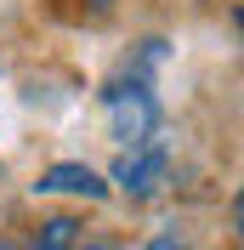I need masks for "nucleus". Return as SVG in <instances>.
Here are the masks:
<instances>
[{"label": "nucleus", "instance_id": "nucleus-1", "mask_svg": "<svg viewBox=\"0 0 244 250\" xmlns=\"http://www.w3.org/2000/svg\"><path fill=\"white\" fill-rule=\"evenodd\" d=\"M159 120H165V108H159L148 74H125V80L102 85V125L120 148H137V142L159 137Z\"/></svg>", "mask_w": 244, "mask_h": 250}, {"label": "nucleus", "instance_id": "nucleus-2", "mask_svg": "<svg viewBox=\"0 0 244 250\" xmlns=\"http://www.w3.org/2000/svg\"><path fill=\"white\" fill-rule=\"evenodd\" d=\"M170 182V148L159 137L137 142V148H120V159H114V171H108V188H120L125 199H159Z\"/></svg>", "mask_w": 244, "mask_h": 250}, {"label": "nucleus", "instance_id": "nucleus-3", "mask_svg": "<svg viewBox=\"0 0 244 250\" xmlns=\"http://www.w3.org/2000/svg\"><path fill=\"white\" fill-rule=\"evenodd\" d=\"M34 193H68V199L102 205L114 188H108V176L97 171V165H85V159H57V165H46V171L34 176Z\"/></svg>", "mask_w": 244, "mask_h": 250}, {"label": "nucleus", "instance_id": "nucleus-4", "mask_svg": "<svg viewBox=\"0 0 244 250\" xmlns=\"http://www.w3.org/2000/svg\"><path fill=\"white\" fill-rule=\"evenodd\" d=\"M80 239H85V228H80L74 210H57V216H40L29 233V250H80Z\"/></svg>", "mask_w": 244, "mask_h": 250}, {"label": "nucleus", "instance_id": "nucleus-5", "mask_svg": "<svg viewBox=\"0 0 244 250\" xmlns=\"http://www.w3.org/2000/svg\"><path fill=\"white\" fill-rule=\"evenodd\" d=\"M142 250H199V245H193V239H182V233H153Z\"/></svg>", "mask_w": 244, "mask_h": 250}, {"label": "nucleus", "instance_id": "nucleus-6", "mask_svg": "<svg viewBox=\"0 0 244 250\" xmlns=\"http://www.w3.org/2000/svg\"><path fill=\"white\" fill-rule=\"evenodd\" d=\"M80 250H114L108 239H80Z\"/></svg>", "mask_w": 244, "mask_h": 250}, {"label": "nucleus", "instance_id": "nucleus-7", "mask_svg": "<svg viewBox=\"0 0 244 250\" xmlns=\"http://www.w3.org/2000/svg\"><path fill=\"white\" fill-rule=\"evenodd\" d=\"M85 6H91V12H114V6H120V0H85Z\"/></svg>", "mask_w": 244, "mask_h": 250}, {"label": "nucleus", "instance_id": "nucleus-8", "mask_svg": "<svg viewBox=\"0 0 244 250\" xmlns=\"http://www.w3.org/2000/svg\"><path fill=\"white\" fill-rule=\"evenodd\" d=\"M0 250H23V245H17V239H0Z\"/></svg>", "mask_w": 244, "mask_h": 250}]
</instances>
